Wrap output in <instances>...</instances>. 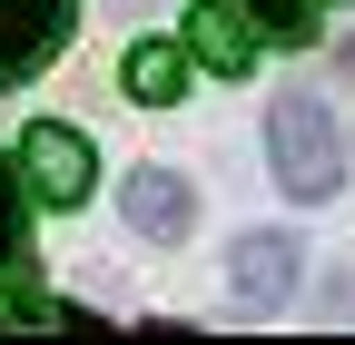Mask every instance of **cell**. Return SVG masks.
Instances as JSON below:
<instances>
[{
	"instance_id": "cell-7",
	"label": "cell",
	"mask_w": 355,
	"mask_h": 345,
	"mask_svg": "<svg viewBox=\"0 0 355 345\" xmlns=\"http://www.w3.org/2000/svg\"><path fill=\"white\" fill-rule=\"evenodd\" d=\"M119 79H128L139 109H178V89H188V50H178V39H139Z\"/></svg>"
},
{
	"instance_id": "cell-6",
	"label": "cell",
	"mask_w": 355,
	"mask_h": 345,
	"mask_svg": "<svg viewBox=\"0 0 355 345\" xmlns=\"http://www.w3.org/2000/svg\"><path fill=\"white\" fill-rule=\"evenodd\" d=\"M119 197H128V227H139V237H188L198 227V197H188L178 168H139Z\"/></svg>"
},
{
	"instance_id": "cell-1",
	"label": "cell",
	"mask_w": 355,
	"mask_h": 345,
	"mask_svg": "<svg viewBox=\"0 0 355 345\" xmlns=\"http://www.w3.org/2000/svg\"><path fill=\"white\" fill-rule=\"evenodd\" d=\"M266 148H277V188H286V197H336L345 148H336V118L306 99V89L266 109Z\"/></svg>"
},
{
	"instance_id": "cell-9",
	"label": "cell",
	"mask_w": 355,
	"mask_h": 345,
	"mask_svg": "<svg viewBox=\"0 0 355 345\" xmlns=\"http://www.w3.org/2000/svg\"><path fill=\"white\" fill-rule=\"evenodd\" d=\"M10 256H30V197H20V168L0 158V267Z\"/></svg>"
},
{
	"instance_id": "cell-4",
	"label": "cell",
	"mask_w": 355,
	"mask_h": 345,
	"mask_svg": "<svg viewBox=\"0 0 355 345\" xmlns=\"http://www.w3.org/2000/svg\"><path fill=\"white\" fill-rule=\"evenodd\" d=\"M20 178L50 197V207H79V197H89V178H99V158H89V139H79V128L40 118L30 139H20Z\"/></svg>"
},
{
	"instance_id": "cell-5",
	"label": "cell",
	"mask_w": 355,
	"mask_h": 345,
	"mask_svg": "<svg viewBox=\"0 0 355 345\" xmlns=\"http://www.w3.org/2000/svg\"><path fill=\"white\" fill-rule=\"evenodd\" d=\"M188 60H198V69H217V79L257 69V30H247L237 0H198V10H188Z\"/></svg>"
},
{
	"instance_id": "cell-3",
	"label": "cell",
	"mask_w": 355,
	"mask_h": 345,
	"mask_svg": "<svg viewBox=\"0 0 355 345\" xmlns=\"http://www.w3.org/2000/svg\"><path fill=\"white\" fill-rule=\"evenodd\" d=\"M296 237L286 227H257V237H237L227 247V296H237V306L247 316H266V306H286V296H296Z\"/></svg>"
},
{
	"instance_id": "cell-8",
	"label": "cell",
	"mask_w": 355,
	"mask_h": 345,
	"mask_svg": "<svg viewBox=\"0 0 355 345\" xmlns=\"http://www.w3.org/2000/svg\"><path fill=\"white\" fill-rule=\"evenodd\" d=\"M237 10L257 20V39H277V50H306V39H316V0H237Z\"/></svg>"
},
{
	"instance_id": "cell-2",
	"label": "cell",
	"mask_w": 355,
	"mask_h": 345,
	"mask_svg": "<svg viewBox=\"0 0 355 345\" xmlns=\"http://www.w3.org/2000/svg\"><path fill=\"white\" fill-rule=\"evenodd\" d=\"M69 50V0H0V89L40 79Z\"/></svg>"
}]
</instances>
